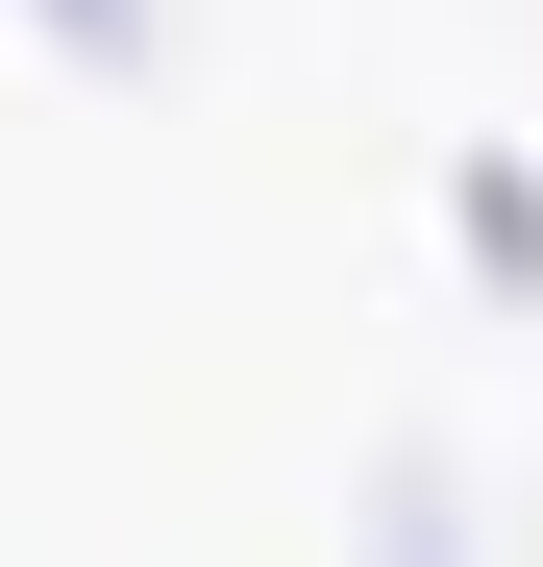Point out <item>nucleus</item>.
Segmentation results:
<instances>
[{"mask_svg": "<svg viewBox=\"0 0 543 567\" xmlns=\"http://www.w3.org/2000/svg\"><path fill=\"white\" fill-rule=\"evenodd\" d=\"M371 567H444V468H420V444L371 468Z\"/></svg>", "mask_w": 543, "mask_h": 567, "instance_id": "nucleus-3", "label": "nucleus"}, {"mask_svg": "<svg viewBox=\"0 0 543 567\" xmlns=\"http://www.w3.org/2000/svg\"><path fill=\"white\" fill-rule=\"evenodd\" d=\"M444 247H470V297H543V173L519 148H444Z\"/></svg>", "mask_w": 543, "mask_h": 567, "instance_id": "nucleus-1", "label": "nucleus"}, {"mask_svg": "<svg viewBox=\"0 0 543 567\" xmlns=\"http://www.w3.org/2000/svg\"><path fill=\"white\" fill-rule=\"evenodd\" d=\"M25 25H50L74 74H148V50H173V0H25Z\"/></svg>", "mask_w": 543, "mask_h": 567, "instance_id": "nucleus-2", "label": "nucleus"}]
</instances>
